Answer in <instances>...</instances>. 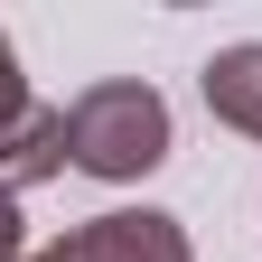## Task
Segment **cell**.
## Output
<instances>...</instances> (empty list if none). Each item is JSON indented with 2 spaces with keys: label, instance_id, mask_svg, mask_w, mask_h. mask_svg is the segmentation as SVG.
<instances>
[{
  "label": "cell",
  "instance_id": "1",
  "mask_svg": "<svg viewBox=\"0 0 262 262\" xmlns=\"http://www.w3.org/2000/svg\"><path fill=\"white\" fill-rule=\"evenodd\" d=\"M169 159V94L141 84V75H103L66 103V169L103 178V187H131Z\"/></svg>",
  "mask_w": 262,
  "mask_h": 262
},
{
  "label": "cell",
  "instance_id": "2",
  "mask_svg": "<svg viewBox=\"0 0 262 262\" xmlns=\"http://www.w3.org/2000/svg\"><path fill=\"white\" fill-rule=\"evenodd\" d=\"M47 262H196V244L169 206H113V215L66 225L47 244Z\"/></svg>",
  "mask_w": 262,
  "mask_h": 262
},
{
  "label": "cell",
  "instance_id": "3",
  "mask_svg": "<svg viewBox=\"0 0 262 262\" xmlns=\"http://www.w3.org/2000/svg\"><path fill=\"white\" fill-rule=\"evenodd\" d=\"M196 94H206V113L225 131H244V141H262V38H234L206 56V75H196Z\"/></svg>",
  "mask_w": 262,
  "mask_h": 262
},
{
  "label": "cell",
  "instance_id": "4",
  "mask_svg": "<svg viewBox=\"0 0 262 262\" xmlns=\"http://www.w3.org/2000/svg\"><path fill=\"white\" fill-rule=\"evenodd\" d=\"M28 113H38V94H28V75H19V47L0 38V150L19 141V122H28Z\"/></svg>",
  "mask_w": 262,
  "mask_h": 262
},
{
  "label": "cell",
  "instance_id": "5",
  "mask_svg": "<svg viewBox=\"0 0 262 262\" xmlns=\"http://www.w3.org/2000/svg\"><path fill=\"white\" fill-rule=\"evenodd\" d=\"M0 262H28V225H19V196H0Z\"/></svg>",
  "mask_w": 262,
  "mask_h": 262
},
{
  "label": "cell",
  "instance_id": "6",
  "mask_svg": "<svg viewBox=\"0 0 262 262\" xmlns=\"http://www.w3.org/2000/svg\"><path fill=\"white\" fill-rule=\"evenodd\" d=\"M28 262H47V244H38V253H28Z\"/></svg>",
  "mask_w": 262,
  "mask_h": 262
}]
</instances>
